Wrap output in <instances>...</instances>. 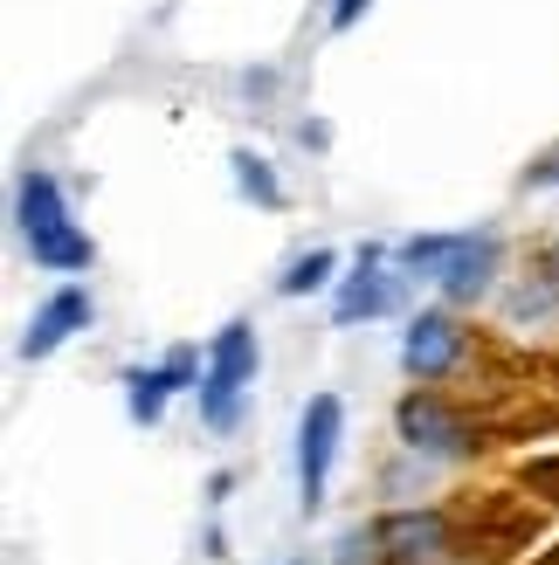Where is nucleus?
Masks as SVG:
<instances>
[{"label":"nucleus","mask_w":559,"mask_h":565,"mask_svg":"<svg viewBox=\"0 0 559 565\" xmlns=\"http://www.w3.org/2000/svg\"><path fill=\"white\" fill-rule=\"evenodd\" d=\"M394 428H401V441L414 448V456H429V462H463V456H477V428L442 401V393H429V386H414L408 401L394 407Z\"/></svg>","instance_id":"nucleus-3"},{"label":"nucleus","mask_w":559,"mask_h":565,"mask_svg":"<svg viewBox=\"0 0 559 565\" xmlns=\"http://www.w3.org/2000/svg\"><path fill=\"white\" fill-rule=\"evenodd\" d=\"M380 256L387 248H359V269H352V282L339 290V303H331V318L339 324H359V318H380L387 303H394V276H380Z\"/></svg>","instance_id":"nucleus-10"},{"label":"nucleus","mask_w":559,"mask_h":565,"mask_svg":"<svg viewBox=\"0 0 559 565\" xmlns=\"http://www.w3.org/2000/svg\"><path fill=\"white\" fill-rule=\"evenodd\" d=\"M339 435H346L339 393H312V401H304V420H297V490H304V511L325 503V476H331V456H339Z\"/></svg>","instance_id":"nucleus-5"},{"label":"nucleus","mask_w":559,"mask_h":565,"mask_svg":"<svg viewBox=\"0 0 559 565\" xmlns=\"http://www.w3.org/2000/svg\"><path fill=\"white\" fill-rule=\"evenodd\" d=\"M331 269H339V256H331V248H312V256H297L284 276H276V297H312V290L331 282Z\"/></svg>","instance_id":"nucleus-11"},{"label":"nucleus","mask_w":559,"mask_h":565,"mask_svg":"<svg viewBox=\"0 0 559 565\" xmlns=\"http://www.w3.org/2000/svg\"><path fill=\"white\" fill-rule=\"evenodd\" d=\"M256 365H263V352H256V324L249 318H229L214 331V345H208V373H201V420L214 435H229L235 420H242V393L256 386Z\"/></svg>","instance_id":"nucleus-2"},{"label":"nucleus","mask_w":559,"mask_h":565,"mask_svg":"<svg viewBox=\"0 0 559 565\" xmlns=\"http://www.w3.org/2000/svg\"><path fill=\"white\" fill-rule=\"evenodd\" d=\"M491 269H497V235H450V248L435 256V269H429V282L450 303H477L484 290H491Z\"/></svg>","instance_id":"nucleus-7"},{"label":"nucleus","mask_w":559,"mask_h":565,"mask_svg":"<svg viewBox=\"0 0 559 565\" xmlns=\"http://www.w3.org/2000/svg\"><path fill=\"white\" fill-rule=\"evenodd\" d=\"M201 373H208V365L193 359V345H173V352H166V365H131V373H125V407H131V420H138V428H159L166 393L193 386Z\"/></svg>","instance_id":"nucleus-8"},{"label":"nucleus","mask_w":559,"mask_h":565,"mask_svg":"<svg viewBox=\"0 0 559 565\" xmlns=\"http://www.w3.org/2000/svg\"><path fill=\"white\" fill-rule=\"evenodd\" d=\"M14 221H21L28 256H35L42 269L76 276V269H91V263H97L91 235H83L76 221H70L63 186H55V173H42V166H28V173H21V186H14Z\"/></svg>","instance_id":"nucleus-1"},{"label":"nucleus","mask_w":559,"mask_h":565,"mask_svg":"<svg viewBox=\"0 0 559 565\" xmlns=\"http://www.w3.org/2000/svg\"><path fill=\"white\" fill-rule=\"evenodd\" d=\"M539 565H559V545H552V552H546V558H539Z\"/></svg>","instance_id":"nucleus-16"},{"label":"nucleus","mask_w":559,"mask_h":565,"mask_svg":"<svg viewBox=\"0 0 559 565\" xmlns=\"http://www.w3.org/2000/svg\"><path fill=\"white\" fill-rule=\"evenodd\" d=\"M552 180H559V159H539L532 173H525V186H552Z\"/></svg>","instance_id":"nucleus-15"},{"label":"nucleus","mask_w":559,"mask_h":565,"mask_svg":"<svg viewBox=\"0 0 559 565\" xmlns=\"http://www.w3.org/2000/svg\"><path fill=\"white\" fill-rule=\"evenodd\" d=\"M229 166H235V186L249 193V201H263V207H284V186H276V173H270V159H263V152H249V146H242Z\"/></svg>","instance_id":"nucleus-12"},{"label":"nucleus","mask_w":559,"mask_h":565,"mask_svg":"<svg viewBox=\"0 0 559 565\" xmlns=\"http://www.w3.org/2000/svg\"><path fill=\"white\" fill-rule=\"evenodd\" d=\"M367 545L380 565H442L456 552V524L450 511H387L367 531Z\"/></svg>","instance_id":"nucleus-4"},{"label":"nucleus","mask_w":559,"mask_h":565,"mask_svg":"<svg viewBox=\"0 0 559 565\" xmlns=\"http://www.w3.org/2000/svg\"><path fill=\"white\" fill-rule=\"evenodd\" d=\"M91 318H97L91 290H83V282H63V290L42 297V310L28 318V331H21V359H49V352H63L76 331H91Z\"/></svg>","instance_id":"nucleus-9"},{"label":"nucleus","mask_w":559,"mask_h":565,"mask_svg":"<svg viewBox=\"0 0 559 565\" xmlns=\"http://www.w3.org/2000/svg\"><path fill=\"white\" fill-rule=\"evenodd\" d=\"M367 8H373V0H331V35H346V28L367 14Z\"/></svg>","instance_id":"nucleus-14"},{"label":"nucleus","mask_w":559,"mask_h":565,"mask_svg":"<svg viewBox=\"0 0 559 565\" xmlns=\"http://www.w3.org/2000/svg\"><path fill=\"white\" fill-rule=\"evenodd\" d=\"M525 490H539L559 503V456H539V462H525Z\"/></svg>","instance_id":"nucleus-13"},{"label":"nucleus","mask_w":559,"mask_h":565,"mask_svg":"<svg viewBox=\"0 0 559 565\" xmlns=\"http://www.w3.org/2000/svg\"><path fill=\"white\" fill-rule=\"evenodd\" d=\"M470 359V331L450 318V310H422V318H408V338H401V365L414 386H442Z\"/></svg>","instance_id":"nucleus-6"}]
</instances>
